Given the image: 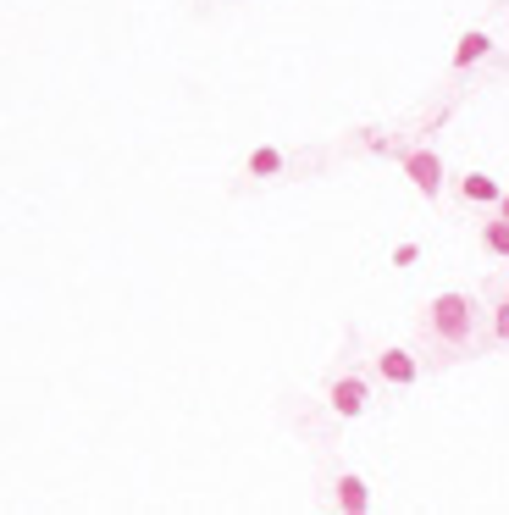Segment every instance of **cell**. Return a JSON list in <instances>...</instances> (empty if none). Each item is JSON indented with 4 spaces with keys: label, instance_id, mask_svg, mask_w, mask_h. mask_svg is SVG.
<instances>
[{
    "label": "cell",
    "instance_id": "cell-1",
    "mask_svg": "<svg viewBox=\"0 0 509 515\" xmlns=\"http://www.w3.org/2000/svg\"><path fill=\"white\" fill-rule=\"evenodd\" d=\"M427 327H432V338H438V344H449V349L471 344V327H476L471 300H465V294H438V300H432V311H427Z\"/></svg>",
    "mask_w": 509,
    "mask_h": 515
},
{
    "label": "cell",
    "instance_id": "cell-2",
    "mask_svg": "<svg viewBox=\"0 0 509 515\" xmlns=\"http://www.w3.org/2000/svg\"><path fill=\"white\" fill-rule=\"evenodd\" d=\"M327 405L338 410L344 421L366 416V405H371V388H366V377H332V383H327Z\"/></svg>",
    "mask_w": 509,
    "mask_h": 515
},
{
    "label": "cell",
    "instance_id": "cell-3",
    "mask_svg": "<svg viewBox=\"0 0 509 515\" xmlns=\"http://www.w3.org/2000/svg\"><path fill=\"white\" fill-rule=\"evenodd\" d=\"M404 178L421 194H443V156L438 150H404Z\"/></svg>",
    "mask_w": 509,
    "mask_h": 515
},
{
    "label": "cell",
    "instance_id": "cell-4",
    "mask_svg": "<svg viewBox=\"0 0 509 515\" xmlns=\"http://www.w3.org/2000/svg\"><path fill=\"white\" fill-rule=\"evenodd\" d=\"M377 377H382V383H393V388H410L415 377H421V360H415L410 349H382V355H377Z\"/></svg>",
    "mask_w": 509,
    "mask_h": 515
},
{
    "label": "cell",
    "instance_id": "cell-5",
    "mask_svg": "<svg viewBox=\"0 0 509 515\" xmlns=\"http://www.w3.org/2000/svg\"><path fill=\"white\" fill-rule=\"evenodd\" d=\"M460 189H465V200H476V205H504V183L487 178V172H471V178H460Z\"/></svg>",
    "mask_w": 509,
    "mask_h": 515
},
{
    "label": "cell",
    "instance_id": "cell-6",
    "mask_svg": "<svg viewBox=\"0 0 509 515\" xmlns=\"http://www.w3.org/2000/svg\"><path fill=\"white\" fill-rule=\"evenodd\" d=\"M487 50H493V39L482 34V28H471V34L460 39V45H454V72H465V67H476V61L487 56Z\"/></svg>",
    "mask_w": 509,
    "mask_h": 515
},
{
    "label": "cell",
    "instance_id": "cell-7",
    "mask_svg": "<svg viewBox=\"0 0 509 515\" xmlns=\"http://www.w3.org/2000/svg\"><path fill=\"white\" fill-rule=\"evenodd\" d=\"M338 504H344V510H371V488L360 477H338Z\"/></svg>",
    "mask_w": 509,
    "mask_h": 515
},
{
    "label": "cell",
    "instance_id": "cell-8",
    "mask_svg": "<svg viewBox=\"0 0 509 515\" xmlns=\"http://www.w3.org/2000/svg\"><path fill=\"white\" fill-rule=\"evenodd\" d=\"M283 172V150L277 144H261L255 156H249V178H277Z\"/></svg>",
    "mask_w": 509,
    "mask_h": 515
},
{
    "label": "cell",
    "instance_id": "cell-9",
    "mask_svg": "<svg viewBox=\"0 0 509 515\" xmlns=\"http://www.w3.org/2000/svg\"><path fill=\"white\" fill-rule=\"evenodd\" d=\"M482 239H487V250H493V255H509V222H504V205H498V216L482 228Z\"/></svg>",
    "mask_w": 509,
    "mask_h": 515
},
{
    "label": "cell",
    "instance_id": "cell-10",
    "mask_svg": "<svg viewBox=\"0 0 509 515\" xmlns=\"http://www.w3.org/2000/svg\"><path fill=\"white\" fill-rule=\"evenodd\" d=\"M493 338H498V344L509 338V305L504 300H498V311H493Z\"/></svg>",
    "mask_w": 509,
    "mask_h": 515
}]
</instances>
